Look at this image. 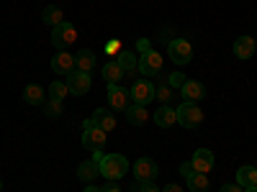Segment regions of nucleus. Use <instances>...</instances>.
Wrapping results in <instances>:
<instances>
[{
  "label": "nucleus",
  "mask_w": 257,
  "mask_h": 192,
  "mask_svg": "<svg viewBox=\"0 0 257 192\" xmlns=\"http://www.w3.org/2000/svg\"><path fill=\"white\" fill-rule=\"evenodd\" d=\"M128 192H137V190H128Z\"/></svg>",
  "instance_id": "39"
},
{
  "label": "nucleus",
  "mask_w": 257,
  "mask_h": 192,
  "mask_svg": "<svg viewBox=\"0 0 257 192\" xmlns=\"http://www.w3.org/2000/svg\"><path fill=\"white\" fill-rule=\"evenodd\" d=\"M0 192H3V180H0Z\"/></svg>",
  "instance_id": "38"
},
{
  "label": "nucleus",
  "mask_w": 257,
  "mask_h": 192,
  "mask_svg": "<svg viewBox=\"0 0 257 192\" xmlns=\"http://www.w3.org/2000/svg\"><path fill=\"white\" fill-rule=\"evenodd\" d=\"M93 67H95V54L90 52V49H82V52H77L75 54V70L77 72H93Z\"/></svg>",
  "instance_id": "18"
},
{
  "label": "nucleus",
  "mask_w": 257,
  "mask_h": 192,
  "mask_svg": "<svg viewBox=\"0 0 257 192\" xmlns=\"http://www.w3.org/2000/svg\"><path fill=\"white\" fill-rule=\"evenodd\" d=\"M100 192H121V187H118V182L116 180H108L103 187H100Z\"/></svg>",
  "instance_id": "32"
},
{
  "label": "nucleus",
  "mask_w": 257,
  "mask_h": 192,
  "mask_svg": "<svg viewBox=\"0 0 257 192\" xmlns=\"http://www.w3.org/2000/svg\"><path fill=\"white\" fill-rule=\"evenodd\" d=\"M67 90H70V95H85L90 90V74L88 72H72V74H67Z\"/></svg>",
  "instance_id": "10"
},
{
  "label": "nucleus",
  "mask_w": 257,
  "mask_h": 192,
  "mask_svg": "<svg viewBox=\"0 0 257 192\" xmlns=\"http://www.w3.org/2000/svg\"><path fill=\"white\" fill-rule=\"evenodd\" d=\"M44 116H47V118H62V102L49 98V100L44 102Z\"/></svg>",
  "instance_id": "28"
},
{
  "label": "nucleus",
  "mask_w": 257,
  "mask_h": 192,
  "mask_svg": "<svg viewBox=\"0 0 257 192\" xmlns=\"http://www.w3.org/2000/svg\"><path fill=\"white\" fill-rule=\"evenodd\" d=\"M82 192H100V187H93V184H85Z\"/></svg>",
  "instance_id": "36"
},
{
  "label": "nucleus",
  "mask_w": 257,
  "mask_h": 192,
  "mask_svg": "<svg viewBox=\"0 0 257 192\" xmlns=\"http://www.w3.org/2000/svg\"><path fill=\"white\" fill-rule=\"evenodd\" d=\"M116 62L121 64L123 74H134V72H137V67H139V56H137L134 52H128V49H121V52H118V56H116Z\"/></svg>",
  "instance_id": "16"
},
{
  "label": "nucleus",
  "mask_w": 257,
  "mask_h": 192,
  "mask_svg": "<svg viewBox=\"0 0 257 192\" xmlns=\"http://www.w3.org/2000/svg\"><path fill=\"white\" fill-rule=\"evenodd\" d=\"M77 41V28L70 24V20H62L59 26L52 28V46L57 52H67L70 44H75Z\"/></svg>",
  "instance_id": "4"
},
{
  "label": "nucleus",
  "mask_w": 257,
  "mask_h": 192,
  "mask_svg": "<svg viewBox=\"0 0 257 192\" xmlns=\"http://www.w3.org/2000/svg\"><path fill=\"white\" fill-rule=\"evenodd\" d=\"M219 192H244V187H239L237 182H234V184L229 182V184H221V190H219Z\"/></svg>",
  "instance_id": "34"
},
{
  "label": "nucleus",
  "mask_w": 257,
  "mask_h": 192,
  "mask_svg": "<svg viewBox=\"0 0 257 192\" xmlns=\"http://www.w3.org/2000/svg\"><path fill=\"white\" fill-rule=\"evenodd\" d=\"M254 49H257V44H254L252 36H239L234 41V56L237 59H249L254 54Z\"/></svg>",
  "instance_id": "15"
},
{
  "label": "nucleus",
  "mask_w": 257,
  "mask_h": 192,
  "mask_svg": "<svg viewBox=\"0 0 257 192\" xmlns=\"http://www.w3.org/2000/svg\"><path fill=\"white\" fill-rule=\"evenodd\" d=\"M134 190H137V192H160V187H157L155 182H137Z\"/></svg>",
  "instance_id": "31"
},
{
  "label": "nucleus",
  "mask_w": 257,
  "mask_h": 192,
  "mask_svg": "<svg viewBox=\"0 0 257 192\" xmlns=\"http://www.w3.org/2000/svg\"><path fill=\"white\" fill-rule=\"evenodd\" d=\"M155 123L160 128H170L178 123V116H175V108H170V105H160V110L155 113Z\"/></svg>",
  "instance_id": "20"
},
{
  "label": "nucleus",
  "mask_w": 257,
  "mask_h": 192,
  "mask_svg": "<svg viewBox=\"0 0 257 192\" xmlns=\"http://www.w3.org/2000/svg\"><path fill=\"white\" fill-rule=\"evenodd\" d=\"M100 174V164L95 162V159H88V162H82L80 166H77V177L82 180V182H88L90 184V180H95Z\"/></svg>",
  "instance_id": "19"
},
{
  "label": "nucleus",
  "mask_w": 257,
  "mask_h": 192,
  "mask_svg": "<svg viewBox=\"0 0 257 192\" xmlns=\"http://www.w3.org/2000/svg\"><path fill=\"white\" fill-rule=\"evenodd\" d=\"M44 88L41 84H26L24 88V100L29 102V105H44Z\"/></svg>",
  "instance_id": "22"
},
{
  "label": "nucleus",
  "mask_w": 257,
  "mask_h": 192,
  "mask_svg": "<svg viewBox=\"0 0 257 192\" xmlns=\"http://www.w3.org/2000/svg\"><path fill=\"white\" fill-rule=\"evenodd\" d=\"M160 192H183V187L180 184H165Z\"/></svg>",
  "instance_id": "35"
},
{
  "label": "nucleus",
  "mask_w": 257,
  "mask_h": 192,
  "mask_svg": "<svg viewBox=\"0 0 257 192\" xmlns=\"http://www.w3.org/2000/svg\"><path fill=\"white\" fill-rule=\"evenodd\" d=\"M123 77H126V74H123L121 64H118L116 59L105 62V67H103V80H105V84H118Z\"/></svg>",
  "instance_id": "17"
},
{
  "label": "nucleus",
  "mask_w": 257,
  "mask_h": 192,
  "mask_svg": "<svg viewBox=\"0 0 257 192\" xmlns=\"http://www.w3.org/2000/svg\"><path fill=\"white\" fill-rule=\"evenodd\" d=\"M52 70L57 74H72L75 72V56L67 54V52H57L52 56Z\"/></svg>",
  "instance_id": "11"
},
{
  "label": "nucleus",
  "mask_w": 257,
  "mask_h": 192,
  "mask_svg": "<svg viewBox=\"0 0 257 192\" xmlns=\"http://www.w3.org/2000/svg\"><path fill=\"white\" fill-rule=\"evenodd\" d=\"M67 92H70V90H67V82L54 80V82L49 84V98H52V100H59V102H62L64 98H67Z\"/></svg>",
  "instance_id": "26"
},
{
  "label": "nucleus",
  "mask_w": 257,
  "mask_h": 192,
  "mask_svg": "<svg viewBox=\"0 0 257 192\" xmlns=\"http://www.w3.org/2000/svg\"><path fill=\"white\" fill-rule=\"evenodd\" d=\"M147 108H144V105H128V108H126V120L128 123H132V126H144L147 123Z\"/></svg>",
  "instance_id": "21"
},
{
  "label": "nucleus",
  "mask_w": 257,
  "mask_h": 192,
  "mask_svg": "<svg viewBox=\"0 0 257 192\" xmlns=\"http://www.w3.org/2000/svg\"><path fill=\"white\" fill-rule=\"evenodd\" d=\"M167 54L175 64H188L193 59V46L185 38H173V41H167Z\"/></svg>",
  "instance_id": "7"
},
{
  "label": "nucleus",
  "mask_w": 257,
  "mask_h": 192,
  "mask_svg": "<svg viewBox=\"0 0 257 192\" xmlns=\"http://www.w3.org/2000/svg\"><path fill=\"white\" fill-rule=\"evenodd\" d=\"M132 172H134L137 182H155V177H157V172H160V166H157V162H155V159L142 156V159H137V162H134Z\"/></svg>",
  "instance_id": "8"
},
{
  "label": "nucleus",
  "mask_w": 257,
  "mask_h": 192,
  "mask_svg": "<svg viewBox=\"0 0 257 192\" xmlns=\"http://www.w3.org/2000/svg\"><path fill=\"white\" fill-rule=\"evenodd\" d=\"M175 116H178V123L188 128V131L203 123V110L198 108V102H183L180 108H175Z\"/></svg>",
  "instance_id": "5"
},
{
  "label": "nucleus",
  "mask_w": 257,
  "mask_h": 192,
  "mask_svg": "<svg viewBox=\"0 0 257 192\" xmlns=\"http://www.w3.org/2000/svg\"><path fill=\"white\" fill-rule=\"evenodd\" d=\"M108 105L118 113H126V108L132 105V95H128V90H123L121 84H108Z\"/></svg>",
  "instance_id": "9"
},
{
  "label": "nucleus",
  "mask_w": 257,
  "mask_h": 192,
  "mask_svg": "<svg viewBox=\"0 0 257 192\" xmlns=\"http://www.w3.org/2000/svg\"><path fill=\"white\" fill-rule=\"evenodd\" d=\"M90 123H93V126H98L100 131H105V134H111L113 128H116V118H113V113H108L105 108H98V110L93 113Z\"/></svg>",
  "instance_id": "14"
},
{
  "label": "nucleus",
  "mask_w": 257,
  "mask_h": 192,
  "mask_svg": "<svg viewBox=\"0 0 257 192\" xmlns=\"http://www.w3.org/2000/svg\"><path fill=\"white\" fill-rule=\"evenodd\" d=\"M244 192H257V184H252V187H244Z\"/></svg>",
  "instance_id": "37"
},
{
  "label": "nucleus",
  "mask_w": 257,
  "mask_h": 192,
  "mask_svg": "<svg viewBox=\"0 0 257 192\" xmlns=\"http://www.w3.org/2000/svg\"><path fill=\"white\" fill-rule=\"evenodd\" d=\"M185 182H188V190L190 192H206L208 190V177L201 174V172H193Z\"/></svg>",
  "instance_id": "25"
},
{
  "label": "nucleus",
  "mask_w": 257,
  "mask_h": 192,
  "mask_svg": "<svg viewBox=\"0 0 257 192\" xmlns=\"http://www.w3.org/2000/svg\"><path fill=\"white\" fill-rule=\"evenodd\" d=\"M165 82L170 84V88H183V84H185V74L183 72H173V74L165 77Z\"/></svg>",
  "instance_id": "29"
},
{
  "label": "nucleus",
  "mask_w": 257,
  "mask_h": 192,
  "mask_svg": "<svg viewBox=\"0 0 257 192\" xmlns=\"http://www.w3.org/2000/svg\"><path fill=\"white\" fill-rule=\"evenodd\" d=\"M41 20H44L47 26H59L62 20H64V13H62V8H57V6H47L44 10H41Z\"/></svg>",
  "instance_id": "24"
},
{
  "label": "nucleus",
  "mask_w": 257,
  "mask_h": 192,
  "mask_svg": "<svg viewBox=\"0 0 257 192\" xmlns=\"http://www.w3.org/2000/svg\"><path fill=\"white\" fill-rule=\"evenodd\" d=\"M193 172H196V169H193V164H190V162H183V164H180V174H183L185 180H188Z\"/></svg>",
  "instance_id": "33"
},
{
  "label": "nucleus",
  "mask_w": 257,
  "mask_h": 192,
  "mask_svg": "<svg viewBox=\"0 0 257 192\" xmlns=\"http://www.w3.org/2000/svg\"><path fill=\"white\" fill-rule=\"evenodd\" d=\"M121 49H123V44H121L118 38H111L108 44H105V54H108V56H118Z\"/></svg>",
  "instance_id": "30"
},
{
  "label": "nucleus",
  "mask_w": 257,
  "mask_h": 192,
  "mask_svg": "<svg viewBox=\"0 0 257 192\" xmlns=\"http://www.w3.org/2000/svg\"><path fill=\"white\" fill-rule=\"evenodd\" d=\"M190 164H193V169H196V172L208 174L211 169H213V154H211V148H198V152L193 154Z\"/></svg>",
  "instance_id": "13"
},
{
  "label": "nucleus",
  "mask_w": 257,
  "mask_h": 192,
  "mask_svg": "<svg viewBox=\"0 0 257 192\" xmlns=\"http://www.w3.org/2000/svg\"><path fill=\"white\" fill-rule=\"evenodd\" d=\"M162 62H165V56L160 54V52H155L152 46H149L147 52H142V56H139V67H137V72L142 74V77H157L160 72H162Z\"/></svg>",
  "instance_id": "3"
},
{
  "label": "nucleus",
  "mask_w": 257,
  "mask_h": 192,
  "mask_svg": "<svg viewBox=\"0 0 257 192\" xmlns=\"http://www.w3.org/2000/svg\"><path fill=\"white\" fill-rule=\"evenodd\" d=\"M128 95H132V102L134 105H147L155 100V82L152 80H147V77H142V80H134V84H132V90H128Z\"/></svg>",
  "instance_id": "6"
},
{
  "label": "nucleus",
  "mask_w": 257,
  "mask_h": 192,
  "mask_svg": "<svg viewBox=\"0 0 257 192\" xmlns=\"http://www.w3.org/2000/svg\"><path fill=\"white\" fill-rule=\"evenodd\" d=\"M128 174V159L121 154H105L100 159V177L105 180H123Z\"/></svg>",
  "instance_id": "1"
},
{
  "label": "nucleus",
  "mask_w": 257,
  "mask_h": 192,
  "mask_svg": "<svg viewBox=\"0 0 257 192\" xmlns=\"http://www.w3.org/2000/svg\"><path fill=\"white\" fill-rule=\"evenodd\" d=\"M105 141H108V134L100 131L98 126H93L90 120H82V146L88 148V152H103Z\"/></svg>",
  "instance_id": "2"
},
{
  "label": "nucleus",
  "mask_w": 257,
  "mask_h": 192,
  "mask_svg": "<svg viewBox=\"0 0 257 192\" xmlns=\"http://www.w3.org/2000/svg\"><path fill=\"white\" fill-rule=\"evenodd\" d=\"M180 95L185 98V102H201L206 98V88L196 80H185V84L180 88Z\"/></svg>",
  "instance_id": "12"
},
{
  "label": "nucleus",
  "mask_w": 257,
  "mask_h": 192,
  "mask_svg": "<svg viewBox=\"0 0 257 192\" xmlns=\"http://www.w3.org/2000/svg\"><path fill=\"white\" fill-rule=\"evenodd\" d=\"M155 100H160L162 105H170V100H173V88L165 82V77H162V84L160 88H155Z\"/></svg>",
  "instance_id": "27"
},
{
  "label": "nucleus",
  "mask_w": 257,
  "mask_h": 192,
  "mask_svg": "<svg viewBox=\"0 0 257 192\" xmlns=\"http://www.w3.org/2000/svg\"><path fill=\"white\" fill-rule=\"evenodd\" d=\"M237 184H239V187H252V184H257V166H252V164L239 166V172H237Z\"/></svg>",
  "instance_id": "23"
}]
</instances>
